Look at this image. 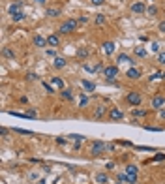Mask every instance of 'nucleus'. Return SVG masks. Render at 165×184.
<instances>
[{
	"mask_svg": "<svg viewBox=\"0 0 165 184\" xmlns=\"http://www.w3.org/2000/svg\"><path fill=\"white\" fill-rule=\"evenodd\" d=\"M126 100H128V103H130L131 107H139L143 98H141V94H139V92H130V94L126 96Z\"/></svg>",
	"mask_w": 165,
	"mask_h": 184,
	"instance_id": "obj_3",
	"label": "nucleus"
},
{
	"mask_svg": "<svg viewBox=\"0 0 165 184\" xmlns=\"http://www.w3.org/2000/svg\"><path fill=\"white\" fill-rule=\"evenodd\" d=\"M163 79H165V72H163Z\"/></svg>",
	"mask_w": 165,
	"mask_h": 184,
	"instance_id": "obj_46",
	"label": "nucleus"
},
{
	"mask_svg": "<svg viewBox=\"0 0 165 184\" xmlns=\"http://www.w3.org/2000/svg\"><path fill=\"white\" fill-rule=\"evenodd\" d=\"M158 62H160V64H165V53H160V55H158Z\"/></svg>",
	"mask_w": 165,
	"mask_h": 184,
	"instance_id": "obj_35",
	"label": "nucleus"
},
{
	"mask_svg": "<svg viewBox=\"0 0 165 184\" xmlns=\"http://www.w3.org/2000/svg\"><path fill=\"white\" fill-rule=\"evenodd\" d=\"M10 15H13V13H19V11H23V4L19 2V0H15V2H13L11 6H10Z\"/></svg>",
	"mask_w": 165,
	"mask_h": 184,
	"instance_id": "obj_9",
	"label": "nucleus"
},
{
	"mask_svg": "<svg viewBox=\"0 0 165 184\" xmlns=\"http://www.w3.org/2000/svg\"><path fill=\"white\" fill-rule=\"evenodd\" d=\"M69 137H71V139H73V141H77V143H81V141L84 139L83 135H79V133H73V135H69Z\"/></svg>",
	"mask_w": 165,
	"mask_h": 184,
	"instance_id": "obj_33",
	"label": "nucleus"
},
{
	"mask_svg": "<svg viewBox=\"0 0 165 184\" xmlns=\"http://www.w3.org/2000/svg\"><path fill=\"white\" fill-rule=\"evenodd\" d=\"M163 105H165V96H163V94H156V96L152 98V107L160 111Z\"/></svg>",
	"mask_w": 165,
	"mask_h": 184,
	"instance_id": "obj_5",
	"label": "nucleus"
},
{
	"mask_svg": "<svg viewBox=\"0 0 165 184\" xmlns=\"http://www.w3.org/2000/svg\"><path fill=\"white\" fill-rule=\"evenodd\" d=\"M126 173H128V175H135V177H137V173H139V169L135 167L133 164H130V165H126Z\"/></svg>",
	"mask_w": 165,
	"mask_h": 184,
	"instance_id": "obj_20",
	"label": "nucleus"
},
{
	"mask_svg": "<svg viewBox=\"0 0 165 184\" xmlns=\"http://www.w3.org/2000/svg\"><path fill=\"white\" fill-rule=\"evenodd\" d=\"M28 79L34 81V79H38V75H36V73H28Z\"/></svg>",
	"mask_w": 165,
	"mask_h": 184,
	"instance_id": "obj_40",
	"label": "nucleus"
},
{
	"mask_svg": "<svg viewBox=\"0 0 165 184\" xmlns=\"http://www.w3.org/2000/svg\"><path fill=\"white\" fill-rule=\"evenodd\" d=\"M131 11L133 13H145L146 11V6L143 4V2H135V4H131Z\"/></svg>",
	"mask_w": 165,
	"mask_h": 184,
	"instance_id": "obj_10",
	"label": "nucleus"
},
{
	"mask_svg": "<svg viewBox=\"0 0 165 184\" xmlns=\"http://www.w3.org/2000/svg\"><path fill=\"white\" fill-rule=\"evenodd\" d=\"M13 132H17V133H23V135H32V132L23 130V128H13Z\"/></svg>",
	"mask_w": 165,
	"mask_h": 184,
	"instance_id": "obj_31",
	"label": "nucleus"
},
{
	"mask_svg": "<svg viewBox=\"0 0 165 184\" xmlns=\"http://www.w3.org/2000/svg\"><path fill=\"white\" fill-rule=\"evenodd\" d=\"M60 15V8H51L47 10V17H58Z\"/></svg>",
	"mask_w": 165,
	"mask_h": 184,
	"instance_id": "obj_22",
	"label": "nucleus"
},
{
	"mask_svg": "<svg viewBox=\"0 0 165 184\" xmlns=\"http://www.w3.org/2000/svg\"><path fill=\"white\" fill-rule=\"evenodd\" d=\"M160 117H161V118H165V109H160Z\"/></svg>",
	"mask_w": 165,
	"mask_h": 184,
	"instance_id": "obj_43",
	"label": "nucleus"
},
{
	"mask_svg": "<svg viewBox=\"0 0 165 184\" xmlns=\"http://www.w3.org/2000/svg\"><path fill=\"white\" fill-rule=\"evenodd\" d=\"M79 23H81V25H87V23H88V17H84V15L79 17Z\"/></svg>",
	"mask_w": 165,
	"mask_h": 184,
	"instance_id": "obj_36",
	"label": "nucleus"
},
{
	"mask_svg": "<svg viewBox=\"0 0 165 184\" xmlns=\"http://www.w3.org/2000/svg\"><path fill=\"white\" fill-rule=\"evenodd\" d=\"M77 25H79V21L69 19V21H66V23H62V25L58 26V34H71V32H75Z\"/></svg>",
	"mask_w": 165,
	"mask_h": 184,
	"instance_id": "obj_1",
	"label": "nucleus"
},
{
	"mask_svg": "<svg viewBox=\"0 0 165 184\" xmlns=\"http://www.w3.org/2000/svg\"><path fill=\"white\" fill-rule=\"evenodd\" d=\"M47 43L51 47H58L60 45V36H58V34H51V36L47 38Z\"/></svg>",
	"mask_w": 165,
	"mask_h": 184,
	"instance_id": "obj_7",
	"label": "nucleus"
},
{
	"mask_svg": "<svg viewBox=\"0 0 165 184\" xmlns=\"http://www.w3.org/2000/svg\"><path fill=\"white\" fill-rule=\"evenodd\" d=\"M81 85H83V88L87 90V92H94V90H96V85L92 83V81H87V79H83V81H81Z\"/></svg>",
	"mask_w": 165,
	"mask_h": 184,
	"instance_id": "obj_12",
	"label": "nucleus"
},
{
	"mask_svg": "<svg viewBox=\"0 0 165 184\" xmlns=\"http://www.w3.org/2000/svg\"><path fill=\"white\" fill-rule=\"evenodd\" d=\"M64 143H66V139H64V137H56V145H64Z\"/></svg>",
	"mask_w": 165,
	"mask_h": 184,
	"instance_id": "obj_38",
	"label": "nucleus"
},
{
	"mask_svg": "<svg viewBox=\"0 0 165 184\" xmlns=\"http://www.w3.org/2000/svg\"><path fill=\"white\" fill-rule=\"evenodd\" d=\"M118 62H124V64H130L131 62V58L128 55H118Z\"/></svg>",
	"mask_w": 165,
	"mask_h": 184,
	"instance_id": "obj_25",
	"label": "nucleus"
},
{
	"mask_svg": "<svg viewBox=\"0 0 165 184\" xmlns=\"http://www.w3.org/2000/svg\"><path fill=\"white\" fill-rule=\"evenodd\" d=\"M90 2H92V4H94V6H102V4L105 2V0H90Z\"/></svg>",
	"mask_w": 165,
	"mask_h": 184,
	"instance_id": "obj_37",
	"label": "nucleus"
},
{
	"mask_svg": "<svg viewBox=\"0 0 165 184\" xmlns=\"http://www.w3.org/2000/svg\"><path fill=\"white\" fill-rule=\"evenodd\" d=\"M51 83H53V85H55V87L58 88V90H64V81L60 79V77H53V79H51Z\"/></svg>",
	"mask_w": 165,
	"mask_h": 184,
	"instance_id": "obj_16",
	"label": "nucleus"
},
{
	"mask_svg": "<svg viewBox=\"0 0 165 184\" xmlns=\"http://www.w3.org/2000/svg\"><path fill=\"white\" fill-rule=\"evenodd\" d=\"M128 180V175H126V171L124 173H118V182H126Z\"/></svg>",
	"mask_w": 165,
	"mask_h": 184,
	"instance_id": "obj_34",
	"label": "nucleus"
},
{
	"mask_svg": "<svg viewBox=\"0 0 165 184\" xmlns=\"http://www.w3.org/2000/svg\"><path fill=\"white\" fill-rule=\"evenodd\" d=\"M152 51H160V45H158V43H152Z\"/></svg>",
	"mask_w": 165,
	"mask_h": 184,
	"instance_id": "obj_41",
	"label": "nucleus"
},
{
	"mask_svg": "<svg viewBox=\"0 0 165 184\" xmlns=\"http://www.w3.org/2000/svg\"><path fill=\"white\" fill-rule=\"evenodd\" d=\"M41 85H43V88L47 90V94H55V90H53V87L49 83H41Z\"/></svg>",
	"mask_w": 165,
	"mask_h": 184,
	"instance_id": "obj_32",
	"label": "nucleus"
},
{
	"mask_svg": "<svg viewBox=\"0 0 165 184\" xmlns=\"http://www.w3.org/2000/svg\"><path fill=\"white\" fill-rule=\"evenodd\" d=\"M105 150H107V145L103 141H92L90 143V154L92 156H102Z\"/></svg>",
	"mask_w": 165,
	"mask_h": 184,
	"instance_id": "obj_2",
	"label": "nucleus"
},
{
	"mask_svg": "<svg viewBox=\"0 0 165 184\" xmlns=\"http://www.w3.org/2000/svg\"><path fill=\"white\" fill-rule=\"evenodd\" d=\"M160 30H161V32H165V23H160Z\"/></svg>",
	"mask_w": 165,
	"mask_h": 184,
	"instance_id": "obj_44",
	"label": "nucleus"
},
{
	"mask_svg": "<svg viewBox=\"0 0 165 184\" xmlns=\"http://www.w3.org/2000/svg\"><path fill=\"white\" fill-rule=\"evenodd\" d=\"M96 182H99V184H107V182H109V177L103 175V173H98V175H96Z\"/></svg>",
	"mask_w": 165,
	"mask_h": 184,
	"instance_id": "obj_18",
	"label": "nucleus"
},
{
	"mask_svg": "<svg viewBox=\"0 0 165 184\" xmlns=\"http://www.w3.org/2000/svg\"><path fill=\"white\" fill-rule=\"evenodd\" d=\"M103 77H105V79H109V81H113L114 77H118V68L116 66H107L103 70Z\"/></svg>",
	"mask_w": 165,
	"mask_h": 184,
	"instance_id": "obj_4",
	"label": "nucleus"
},
{
	"mask_svg": "<svg viewBox=\"0 0 165 184\" xmlns=\"http://www.w3.org/2000/svg\"><path fill=\"white\" fill-rule=\"evenodd\" d=\"M94 70H96V72H102V70H105V68H103V66H102V64H98V66H96V68H94Z\"/></svg>",
	"mask_w": 165,
	"mask_h": 184,
	"instance_id": "obj_42",
	"label": "nucleus"
},
{
	"mask_svg": "<svg viewBox=\"0 0 165 184\" xmlns=\"http://www.w3.org/2000/svg\"><path fill=\"white\" fill-rule=\"evenodd\" d=\"M88 49L87 47H83V49H79V51H77V56H79V58H84V56H88Z\"/></svg>",
	"mask_w": 165,
	"mask_h": 184,
	"instance_id": "obj_23",
	"label": "nucleus"
},
{
	"mask_svg": "<svg viewBox=\"0 0 165 184\" xmlns=\"http://www.w3.org/2000/svg\"><path fill=\"white\" fill-rule=\"evenodd\" d=\"M131 115H133V117H145L146 111H145V109H131Z\"/></svg>",
	"mask_w": 165,
	"mask_h": 184,
	"instance_id": "obj_24",
	"label": "nucleus"
},
{
	"mask_svg": "<svg viewBox=\"0 0 165 184\" xmlns=\"http://www.w3.org/2000/svg\"><path fill=\"white\" fill-rule=\"evenodd\" d=\"M105 113H107V107H105V105H98V107L94 109V118H103L105 117Z\"/></svg>",
	"mask_w": 165,
	"mask_h": 184,
	"instance_id": "obj_8",
	"label": "nucleus"
},
{
	"mask_svg": "<svg viewBox=\"0 0 165 184\" xmlns=\"http://www.w3.org/2000/svg\"><path fill=\"white\" fill-rule=\"evenodd\" d=\"M60 96L64 98V100H68V102H73V94H71V90H68V88L60 90Z\"/></svg>",
	"mask_w": 165,
	"mask_h": 184,
	"instance_id": "obj_15",
	"label": "nucleus"
},
{
	"mask_svg": "<svg viewBox=\"0 0 165 184\" xmlns=\"http://www.w3.org/2000/svg\"><path fill=\"white\" fill-rule=\"evenodd\" d=\"M2 53H4V56H6V58H13V56H15V53H13L11 49H8V47H6Z\"/></svg>",
	"mask_w": 165,
	"mask_h": 184,
	"instance_id": "obj_27",
	"label": "nucleus"
},
{
	"mask_svg": "<svg viewBox=\"0 0 165 184\" xmlns=\"http://www.w3.org/2000/svg\"><path fill=\"white\" fill-rule=\"evenodd\" d=\"M26 115H28V118H38V111H36V109H28Z\"/></svg>",
	"mask_w": 165,
	"mask_h": 184,
	"instance_id": "obj_29",
	"label": "nucleus"
},
{
	"mask_svg": "<svg viewBox=\"0 0 165 184\" xmlns=\"http://www.w3.org/2000/svg\"><path fill=\"white\" fill-rule=\"evenodd\" d=\"M94 23H96L98 26H102V25H105V15H103V13H98V15L94 17Z\"/></svg>",
	"mask_w": 165,
	"mask_h": 184,
	"instance_id": "obj_21",
	"label": "nucleus"
},
{
	"mask_svg": "<svg viewBox=\"0 0 165 184\" xmlns=\"http://www.w3.org/2000/svg\"><path fill=\"white\" fill-rule=\"evenodd\" d=\"M146 13H148V15H156V13H158V8H156V6H148V8H146Z\"/></svg>",
	"mask_w": 165,
	"mask_h": 184,
	"instance_id": "obj_30",
	"label": "nucleus"
},
{
	"mask_svg": "<svg viewBox=\"0 0 165 184\" xmlns=\"http://www.w3.org/2000/svg\"><path fill=\"white\" fill-rule=\"evenodd\" d=\"M103 53L105 55H113L114 53V43H113V41H105V43H103Z\"/></svg>",
	"mask_w": 165,
	"mask_h": 184,
	"instance_id": "obj_13",
	"label": "nucleus"
},
{
	"mask_svg": "<svg viewBox=\"0 0 165 184\" xmlns=\"http://www.w3.org/2000/svg\"><path fill=\"white\" fill-rule=\"evenodd\" d=\"M53 66L55 68H64V66H66V60H64L62 56H56V58L53 60Z\"/></svg>",
	"mask_w": 165,
	"mask_h": 184,
	"instance_id": "obj_17",
	"label": "nucleus"
},
{
	"mask_svg": "<svg viewBox=\"0 0 165 184\" xmlns=\"http://www.w3.org/2000/svg\"><path fill=\"white\" fill-rule=\"evenodd\" d=\"M120 2H122V0H120Z\"/></svg>",
	"mask_w": 165,
	"mask_h": 184,
	"instance_id": "obj_48",
	"label": "nucleus"
},
{
	"mask_svg": "<svg viewBox=\"0 0 165 184\" xmlns=\"http://www.w3.org/2000/svg\"><path fill=\"white\" fill-rule=\"evenodd\" d=\"M34 2H36V4H45L47 0H34Z\"/></svg>",
	"mask_w": 165,
	"mask_h": 184,
	"instance_id": "obj_45",
	"label": "nucleus"
},
{
	"mask_svg": "<svg viewBox=\"0 0 165 184\" xmlns=\"http://www.w3.org/2000/svg\"><path fill=\"white\" fill-rule=\"evenodd\" d=\"M34 45H36V47H45V45H49V43H47V38H43V36H34Z\"/></svg>",
	"mask_w": 165,
	"mask_h": 184,
	"instance_id": "obj_11",
	"label": "nucleus"
},
{
	"mask_svg": "<svg viewBox=\"0 0 165 184\" xmlns=\"http://www.w3.org/2000/svg\"><path fill=\"white\" fill-rule=\"evenodd\" d=\"M135 55H137V56H141V58H143V56H146V49H143V47H137V49H135Z\"/></svg>",
	"mask_w": 165,
	"mask_h": 184,
	"instance_id": "obj_28",
	"label": "nucleus"
},
{
	"mask_svg": "<svg viewBox=\"0 0 165 184\" xmlns=\"http://www.w3.org/2000/svg\"><path fill=\"white\" fill-rule=\"evenodd\" d=\"M156 162H160V160H165V154H156V158H154Z\"/></svg>",
	"mask_w": 165,
	"mask_h": 184,
	"instance_id": "obj_39",
	"label": "nucleus"
},
{
	"mask_svg": "<svg viewBox=\"0 0 165 184\" xmlns=\"http://www.w3.org/2000/svg\"><path fill=\"white\" fill-rule=\"evenodd\" d=\"M126 75L130 77V79H139V77H141V72H139L137 68H130V70H128V73H126Z\"/></svg>",
	"mask_w": 165,
	"mask_h": 184,
	"instance_id": "obj_14",
	"label": "nucleus"
},
{
	"mask_svg": "<svg viewBox=\"0 0 165 184\" xmlns=\"http://www.w3.org/2000/svg\"><path fill=\"white\" fill-rule=\"evenodd\" d=\"M26 15H25V11H19V13H13V15H11V21H13V23H19V21H23Z\"/></svg>",
	"mask_w": 165,
	"mask_h": 184,
	"instance_id": "obj_19",
	"label": "nucleus"
},
{
	"mask_svg": "<svg viewBox=\"0 0 165 184\" xmlns=\"http://www.w3.org/2000/svg\"><path fill=\"white\" fill-rule=\"evenodd\" d=\"M109 117H111V120H114V122H116V120H122V118H124V113H122L118 107H111Z\"/></svg>",
	"mask_w": 165,
	"mask_h": 184,
	"instance_id": "obj_6",
	"label": "nucleus"
},
{
	"mask_svg": "<svg viewBox=\"0 0 165 184\" xmlns=\"http://www.w3.org/2000/svg\"><path fill=\"white\" fill-rule=\"evenodd\" d=\"M118 184H122V182H118Z\"/></svg>",
	"mask_w": 165,
	"mask_h": 184,
	"instance_id": "obj_47",
	"label": "nucleus"
},
{
	"mask_svg": "<svg viewBox=\"0 0 165 184\" xmlns=\"http://www.w3.org/2000/svg\"><path fill=\"white\" fill-rule=\"evenodd\" d=\"M88 103V96L87 94H81V100H79V107H84Z\"/></svg>",
	"mask_w": 165,
	"mask_h": 184,
	"instance_id": "obj_26",
	"label": "nucleus"
}]
</instances>
